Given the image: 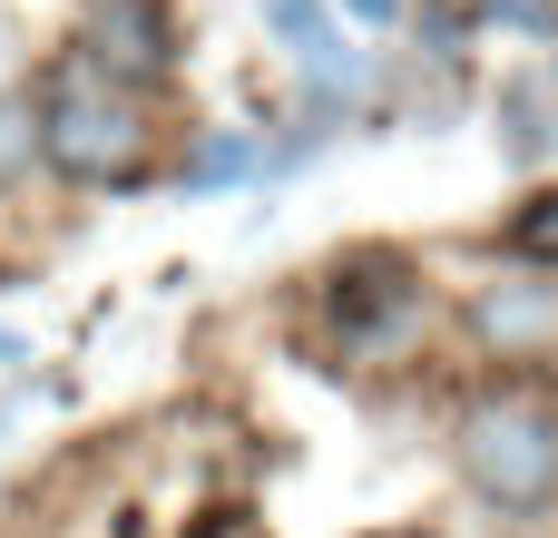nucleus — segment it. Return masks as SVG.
<instances>
[{
  "instance_id": "39448f33",
  "label": "nucleus",
  "mask_w": 558,
  "mask_h": 538,
  "mask_svg": "<svg viewBox=\"0 0 558 538\" xmlns=\"http://www.w3.org/2000/svg\"><path fill=\"white\" fill-rule=\"evenodd\" d=\"M510 255H530V265H558V196H530V206L510 216Z\"/></svg>"
},
{
  "instance_id": "6e6552de",
  "label": "nucleus",
  "mask_w": 558,
  "mask_h": 538,
  "mask_svg": "<svg viewBox=\"0 0 558 538\" xmlns=\"http://www.w3.org/2000/svg\"><path fill=\"white\" fill-rule=\"evenodd\" d=\"M265 20H275L294 49H324V39H333V29H324V0H265Z\"/></svg>"
},
{
  "instance_id": "423d86ee",
  "label": "nucleus",
  "mask_w": 558,
  "mask_h": 538,
  "mask_svg": "<svg viewBox=\"0 0 558 538\" xmlns=\"http://www.w3.org/2000/svg\"><path fill=\"white\" fill-rule=\"evenodd\" d=\"M29 157H39V118H29V98H0V186L29 176Z\"/></svg>"
},
{
  "instance_id": "f257e3e1",
  "label": "nucleus",
  "mask_w": 558,
  "mask_h": 538,
  "mask_svg": "<svg viewBox=\"0 0 558 538\" xmlns=\"http://www.w3.org/2000/svg\"><path fill=\"white\" fill-rule=\"evenodd\" d=\"M39 157L69 167V176H88V186H108V176L128 186V176L147 167V118H137V98H128L108 69L59 59L49 88H39Z\"/></svg>"
},
{
  "instance_id": "0eeeda50",
  "label": "nucleus",
  "mask_w": 558,
  "mask_h": 538,
  "mask_svg": "<svg viewBox=\"0 0 558 538\" xmlns=\"http://www.w3.org/2000/svg\"><path fill=\"white\" fill-rule=\"evenodd\" d=\"M245 167H255V147H245V137H206L186 176H196V186H226V176H245Z\"/></svg>"
},
{
  "instance_id": "9d476101",
  "label": "nucleus",
  "mask_w": 558,
  "mask_h": 538,
  "mask_svg": "<svg viewBox=\"0 0 558 538\" xmlns=\"http://www.w3.org/2000/svg\"><path fill=\"white\" fill-rule=\"evenodd\" d=\"M383 538H422V529H383Z\"/></svg>"
},
{
  "instance_id": "f03ea898",
  "label": "nucleus",
  "mask_w": 558,
  "mask_h": 538,
  "mask_svg": "<svg viewBox=\"0 0 558 538\" xmlns=\"http://www.w3.org/2000/svg\"><path fill=\"white\" fill-rule=\"evenodd\" d=\"M461 470L490 510H539L558 490V412L539 392H500L461 421Z\"/></svg>"
},
{
  "instance_id": "7ed1b4c3",
  "label": "nucleus",
  "mask_w": 558,
  "mask_h": 538,
  "mask_svg": "<svg viewBox=\"0 0 558 538\" xmlns=\"http://www.w3.org/2000/svg\"><path fill=\"white\" fill-rule=\"evenodd\" d=\"M412 304H422V284H412L392 255H353V265H333V294H324V314H333V333H343L353 353L392 343V333L412 323Z\"/></svg>"
},
{
  "instance_id": "20e7f679",
  "label": "nucleus",
  "mask_w": 558,
  "mask_h": 538,
  "mask_svg": "<svg viewBox=\"0 0 558 538\" xmlns=\"http://www.w3.org/2000/svg\"><path fill=\"white\" fill-rule=\"evenodd\" d=\"M88 69H128V78H157L167 69V20L147 0H108L98 29H88Z\"/></svg>"
},
{
  "instance_id": "1a4fd4ad",
  "label": "nucleus",
  "mask_w": 558,
  "mask_h": 538,
  "mask_svg": "<svg viewBox=\"0 0 558 538\" xmlns=\"http://www.w3.org/2000/svg\"><path fill=\"white\" fill-rule=\"evenodd\" d=\"M343 10H353L363 29H392V20H402V0H343Z\"/></svg>"
}]
</instances>
